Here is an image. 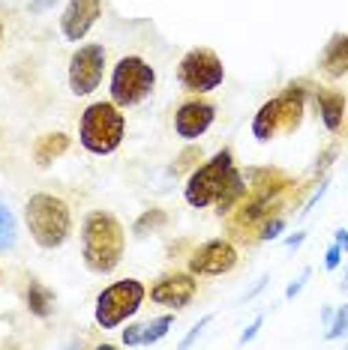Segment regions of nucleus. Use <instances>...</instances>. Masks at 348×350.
<instances>
[{
  "label": "nucleus",
  "instance_id": "obj_1",
  "mask_svg": "<svg viewBox=\"0 0 348 350\" xmlns=\"http://www.w3.org/2000/svg\"><path fill=\"white\" fill-rule=\"evenodd\" d=\"M123 245H126V234L112 213H90L84 219L82 228V258L90 273L108 275L114 273L117 264L123 258Z\"/></svg>",
  "mask_w": 348,
  "mask_h": 350
},
{
  "label": "nucleus",
  "instance_id": "obj_2",
  "mask_svg": "<svg viewBox=\"0 0 348 350\" xmlns=\"http://www.w3.org/2000/svg\"><path fill=\"white\" fill-rule=\"evenodd\" d=\"M300 120H303V87L288 84L282 96L264 102L252 117V138L267 144L279 135H295L300 129Z\"/></svg>",
  "mask_w": 348,
  "mask_h": 350
},
{
  "label": "nucleus",
  "instance_id": "obj_3",
  "mask_svg": "<svg viewBox=\"0 0 348 350\" xmlns=\"http://www.w3.org/2000/svg\"><path fill=\"white\" fill-rule=\"evenodd\" d=\"M25 221L30 228V237L42 249H60L66 243L69 230H73V216L69 206L49 192H39L25 206Z\"/></svg>",
  "mask_w": 348,
  "mask_h": 350
},
{
  "label": "nucleus",
  "instance_id": "obj_4",
  "mask_svg": "<svg viewBox=\"0 0 348 350\" xmlns=\"http://www.w3.org/2000/svg\"><path fill=\"white\" fill-rule=\"evenodd\" d=\"M126 132V120L121 108L114 102H93L90 108L82 114V147L93 156H108L121 147Z\"/></svg>",
  "mask_w": 348,
  "mask_h": 350
},
{
  "label": "nucleus",
  "instance_id": "obj_5",
  "mask_svg": "<svg viewBox=\"0 0 348 350\" xmlns=\"http://www.w3.org/2000/svg\"><path fill=\"white\" fill-rule=\"evenodd\" d=\"M232 171H234V153L225 147V150H219L210 162H204L201 168H195L192 174H189L186 192H184L186 204L199 206V210L216 204V198L223 195V189H225L228 177H232Z\"/></svg>",
  "mask_w": 348,
  "mask_h": 350
},
{
  "label": "nucleus",
  "instance_id": "obj_6",
  "mask_svg": "<svg viewBox=\"0 0 348 350\" xmlns=\"http://www.w3.org/2000/svg\"><path fill=\"white\" fill-rule=\"evenodd\" d=\"M147 291L138 278H123V282L108 284L105 291L97 297V323L102 329H114L126 317H132L141 308Z\"/></svg>",
  "mask_w": 348,
  "mask_h": 350
},
{
  "label": "nucleus",
  "instance_id": "obj_7",
  "mask_svg": "<svg viewBox=\"0 0 348 350\" xmlns=\"http://www.w3.org/2000/svg\"><path fill=\"white\" fill-rule=\"evenodd\" d=\"M153 84V66H147L141 57H121L112 72V102L117 108H132L150 96Z\"/></svg>",
  "mask_w": 348,
  "mask_h": 350
},
{
  "label": "nucleus",
  "instance_id": "obj_8",
  "mask_svg": "<svg viewBox=\"0 0 348 350\" xmlns=\"http://www.w3.org/2000/svg\"><path fill=\"white\" fill-rule=\"evenodd\" d=\"M177 78H180V84H184L186 90L208 93V90H216V87L223 84L225 66L210 49H192L184 60H180Z\"/></svg>",
  "mask_w": 348,
  "mask_h": 350
},
{
  "label": "nucleus",
  "instance_id": "obj_9",
  "mask_svg": "<svg viewBox=\"0 0 348 350\" xmlns=\"http://www.w3.org/2000/svg\"><path fill=\"white\" fill-rule=\"evenodd\" d=\"M102 72H105V49L97 42L82 45L69 60V90L75 96H87L99 87Z\"/></svg>",
  "mask_w": 348,
  "mask_h": 350
},
{
  "label": "nucleus",
  "instance_id": "obj_10",
  "mask_svg": "<svg viewBox=\"0 0 348 350\" xmlns=\"http://www.w3.org/2000/svg\"><path fill=\"white\" fill-rule=\"evenodd\" d=\"M237 264V249L225 240H210L189 258V273L192 275H223Z\"/></svg>",
  "mask_w": 348,
  "mask_h": 350
},
{
  "label": "nucleus",
  "instance_id": "obj_11",
  "mask_svg": "<svg viewBox=\"0 0 348 350\" xmlns=\"http://www.w3.org/2000/svg\"><path fill=\"white\" fill-rule=\"evenodd\" d=\"M195 291H199V282H195L192 273H171V275H162L153 284L150 299L165 308H186L192 302Z\"/></svg>",
  "mask_w": 348,
  "mask_h": 350
},
{
  "label": "nucleus",
  "instance_id": "obj_12",
  "mask_svg": "<svg viewBox=\"0 0 348 350\" xmlns=\"http://www.w3.org/2000/svg\"><path fill=\"white\" fill-rule=\"evenodd\" d=\"M102 12V0H69V6L60 15V30L69 42H82L97 25Z\"/></svg>",
  "mask_w": 348,
  "mask_h": 350
},
{
  "label": "nucleus",
  "instance_id": "obj_13",
  "mask_svg": "<svg viewBox=\"0 0 348 350\" xmlns=\"http://www.w3.org/2000/svg\"><path fill=\"white\" fill-rule=\"evenodd\" d=\"M213 117H216V108H213L210 102H204V99L184 102V105L177 108V114H174V129H177V135L184 141H195L210 129Z\"/></svg>",
  "mask_w": 348,
  "mask_h": 350
},
{
  "label": "nucleus",
  "instance_id": "obj_14",
  "mask_svg": "<svg viewBox=\"0 0 348 350\" xmlns=\"http://www.w3.org/2000/svg\"><path fill=\"white\" fill-rule=\"evenodd\" d=\"M174 317L171 314H162V317H153L147 323H132L123 329V345L126 347H138V345H156L165 332L171 329Z\"/></svg>",
  "mask_w": 348,
  "mask_h": 350
},
{
  "label": "nucleus",
  "instance_id": "obj_15",
  "mask_svg": "<svg viewBox=\"0 0 348 350\" xmlns=\"http://www.w3.org/2000/svg\"><path fill=\"white\" fill-rule=\"evenodd\" d=\"M315 105H319L321 123L327 126V132H339V129H343V120H345V96H343V93L319 87V90H315Z\"/></svg>",
  "mask_w": 348,
  "mask_h": 350
},
{
  "label": "nucleus",
  "instance_id": "obj_16",
  "mask_svg": "<svg viewBox=\"0 0 348 350\" xmlns=\"http://www.w3.org/2000/svg\"><path fill=\"white\" fill-rule=\"evenodd\" d=\"M321 69L330 78H343L348 72V36L345 33H334L330 42L321 51Z\"/></svg>",
  "mask_w": 348,
  "mask_h": 350
},
{
  "label": "nucleus",
  "instance_id": "obj_17",
  "mask_svg": "<svg viewBox=\"0 0 348 350\" xmlns=\"http://www.w3.org/2000/svg\"><path fill=\"white\" fill-rule=\"evenodd\" d=\"M69 150V135L63 132H45L36 138L34 144V162L39 168H49L51 162H58V159Z\"/></svg>",
  "mask_w": 348,
  "mask_h": 350
},
{
  "label": "nucleus",
  "instance_id": "obj_18",
  "mask_svg": "<svg viewBox=\"0 0 348 350\" xmlns=\"http://www.w3.org/2000/svg\"><path fill=\"white\" fill-rule=\"evenodd\" d=\"M243 192H247V180H243V174L240 171H232V177H228V183H225V189H223V195L216 198V206H219V216L223 213H232L234 210V204L243 198Z\"/></svg>",
  "mask_w": 348,
  "mask_h": 350
},
{
  "label": "nucleus",
  "instance_id": "obj_19",
  "mask_svg": "<svg viewBox=\"0 0 348 350\" xmlns=\"http://www.w3.org/2000/svg\"><path fill=\"white\" fill-rule=\"evenodd\" d=\"M27 308H30V314H36V317H49L54 312V293L45 288V284L30 282V288H27Z\"/></svg>",
  "mask_w": 348,
  "mask_h": 350
},
{
  "label": "nucleus",
  "instance_id": "obj_20",
  "mask_svg": "<svg viewBox=\"0 0 348 350\" xmlns=\"http://www.w3.org/2000/svg\"><path fill=\"white\" fill-rule=\"evenodd\" d=\"M15 234H18V228H15V216L12 210L6 204H0V252H10L15 245Z\"/></svg>",
  "mask_w": 348,
  "mask_h": 350
},
{
  "label": "nucleus",
  "instance_id": "obj_21",
  "mask_svg": "<svg viewBox=\"0 0 348 350\" xmlns=\"http://www.w3.org/2000/svg\"><path fill=\"white\" fill-rule=\"evenodd\" d=\"M165 221H169V216H165V210H147L145 216H141L136 225H132V234L136 237H147L150 230H156V228H162Z\"/></svg>",
  "mask_w": 348,
  "mask_h": 350
},
{
  "label": "nucleus",
  "instance_id": "obj_22",
  "mask_svg": "<svg viewBox=\"0 0 348 350\" xmlns=\"http://www.w3.org/2000/svg\"><path fill=\"white\" fill-rule=\"evenodd\" d=\"M282 228H286V219L282 216H267L258 225V240H276L282 234Z\"/></svg>",
  "mask_w": 348,
  "mask_h": 350
},
{
  "label": "nucleus",
  "instance_id": "obj_23",
  "mask_svg": "<svg viewBox=\"0 0 348 350\" xmlns=\"http://www.w3.org/2000/svg\"><path fill=\"white\" fill-rule=\"evenodd\" d=\"M345 332H348V302L336 312L334 321H330V326H327V338L334 341V338H339V336H345Z\"/></svg>",
  "mask_w": 348,
  "mask_h": 350
},
{
  "label": "nucleus",
  "instance_id": "obj_24",
  "mask_svg": "<svg viewBox=\"0 0 348 350\" xmlns=\"http://www.w3.org/2000/svg\"><path fill=\"white\" fill-rule=\"evenodd\" d=\"M192 159H201V150H195V147L184 150V153L177 156V165H171V174H174V177H177V174H184L189 165H192Z\"/></svg>",
  "mask_w": 348,
  "mask_h": 350
},
{
  "label": "nucleus",
  "instance_id": "obj_25",
  "mask_svg": "<svg viewBox=\"0 0 348 350\" xmlns=\"http://www.w3.org/2000/svg\"><path fill=\"white\" fill-rule=\"evenodd\" d=\"M339 264H343V249H339V245L334 243V245L327 249V254H324V269H330V273H334Z\"/></svg>",
  "mask_w": 348,
  "mask_h": 350
},
{
  "label": "nucleus",
  "instance_id": "obj_26",
  "mask_svg": "<svg viewBox=\"0 0 348 350\" xmlns=\"http://www.w3.org/2000/svg\"><path fill=\"white\" fill-rule=\"evenodd\" d=\"M210 321H213V314H208V317H201V321H199V323H195V326H192V329H189V336H186L184 341H180V347H189V345H192V341H195V338H199V336H201V329H204V326H208Z\"/></svg>",
  "mask_w": 348,
  "mask_h": 350
},
{
  "label": "nucleus",
  "instance_id": "obj_27",
  "mask_svg": "<svg viewBox=\"0 0 348 350\" xmlns=\"http://www.w3.org/2000/svg\"><path fill=\"white\" fill-rule=\"evenodd\" d=\"M306 278H310V267H306V269H303V273H300V278H297V282H295V284H288V288H286V299H295V297H297V293H300V291H303Z\"/></svg>",
  "mask_w": 348,
  "mask_h": 350
},
{
  "label": "nucleus",
  "instance_id": "obj_28",
  "mask_svg": "<svg viewBox=\"0 0 348 350\" xmlns=\"http://www.w3.org/2000/svg\"><path fill=\"white\" fill-rule=\"evenodd\" d=\"M324 192H327V180H321V186H319V192H315V195L310 198V201H306V206H303V210H300V213H303V216H310V210H312V206H315V204H319V198H321Z\"/></svg>",
  "mask_w": 348,
  "mask_h": 350
},
{
  "label": "nucleus",
  "instance_id": "obj_29",
  "mask_svg": "<svg viewBox=\"0 0 348 350\" xmlns=\"http://www.w3.org/2000/svg\"><path fill=\"white\" fill-rule=\"evenodd\" d=\"M261 321H264V317H256V321H252L247 329H243V336H240V345H247V341H252V336H256V332L261 329Z\"/></svg>",
  "mask_w": 348,
  "mask_h": 350
},
{
  "label": "nucleus",
  "instance_id": "obj_30",
  "mask_svg": "<svg viewBox=\"0 0 348 350\" xmlns=\"http://www.w3.org/2000/svg\"><path fill=\"white\" fill-rule=\"evenodd\" d=\"M334 156H336V147H330L327 153H324V156L319 159V162H315V171H324V168H327V165H330V159H334Z\"/></svg>",
  "mask_w": 348,
  "mask_h": 350
},
{
  "label": "nucleus",
  "instance_id": "obj_31",
  "mask_svg": "<svg viewBox=\"0 0 348 350\" xmlns=\"http://www.w3.org/2000/svg\"><path fill=\"white\" fill-rule=\"evenodd\" d=\"M334 243H336L343 252H348V230H336V240H334Z\"/></svg>",
  "mask_w": 348,
  "mask_h": 350
},
{
  "label": "nucleus",
  "instance_id": "obj_32",
  "mask_svg": "<svg viewBox=\"0 0 348 350\" xmlns=\"http://www.w3.org/2000/svg\"><path fill=\"white\" fill-rule=\"evenodd\" d=\"M49 3H54V0H39V3H34V6H30V10H34V12H42Z\"/></svg>",
  "mask_w": 348,
  "mask_h": 350
},
{
  "label": "nucleus",
  "instance_id": "obj_33",
  "mask_svg": "<svg viewBox=\"0 0 348 350\" xmlns=\"http://www.w3.org/2000/svg\"><path fill=\"white\" fill-rule=\"evenodd\" d=\"M300 243H303V234H295V237H291V240H288V245H291V249H297Z\"/></svg>",
  "mask_w": 348,
  "mask_h": 350
},
{
  "label": "nucleus",
  "instance_id": "obj_34",
  "mask_svg": "<svg viewBox=\"0 0 348 350\" xmlns=\"http://www.w3.org/2000/svg\"><path fill=\"white\" fill-rule=\"evenodd\" d=\"M343 291H348V267H345V282H343Z\"/></svg>",
  "mask_w": 348,
  "mask_h": 350
},
{
  "label": "nucleus",
  "instance_id": "obj_35",
  "mask_svg": "<svg viewBox=\"0 0 348 350\" xmlns=\"http://www.w3.org/2000/svg\"><path fill=\"white\" fill-rule=\"evenodd\" d=\"M0 42H3V21H0Z\"/></svg>",
  "mask_w": 348,
  "mask_h": 350
}]
</instances>
